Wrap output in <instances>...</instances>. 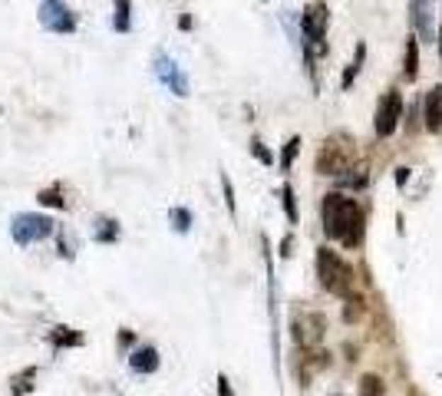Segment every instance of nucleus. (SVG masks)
I'll return each instance as SVG.
<instances>
[{"instance_id":"f257e3e1","label":"nucleus","mask_w":442,"mask_h":396,"mask_svg":"<svg viewBox=\"0 0 442 396\" xmlns=\"http://www.w3.org/2000/svg\"><path fill=\"white\" fill-rule=\"evenodd\" d=\"M320 218H324V234L340 242L344 248H360L363 242V212L353 198H346L340 192L324 195L320 205Z\"/></svg>"},{"instance_id":"f03ea898","label":"nucleus","mask_w":442,"mask_h":396,"mask_svg":"<svg viewBox=\"0 0 442 396\" xmlns=\"http://www.w3.org/2000/svg\"><path fill=\"white\" fill-rule=\"evenodd\" d=\"M317 278L320 288L334 298H353V268L330 248H317Z\"/></svg>"},{"instance_id":"7ed1b4c3","label":"nucleus","mask_w":442,"mask_h":396,"mask_svg":"<svg viewBox=\"0 0 442 396\" xmlns=\"http://www.w3.org/2000/svg\"><path fill=\"white\" fill-rule=\"evenodd\" d=\"M327 23H330V13H327V4H324V0L307 4L304 13H300V30H304V57H307V67L314 63V57L327 53Z\"/></svg>"},{"instance_id":"20e7f679","label":"nucleus","mask_w":442,"mask_h":396,"mask_svg":"<svg viewBox=\"0 0 442 396\" xmlns=\"http://www.w3.org/2000/svg\"><path fill=\"white\" fill-rule=\"evenodd\" d=\"M50 234H57V222L50 215H37V212H20L10 218V238L13 244L27 248L33 242H43Z\"/></svg>"},{"instance_id":"39448f33","label":"nucleus","mask_w":442,"mask_h":396,"mask_svg":"<svg viewBox=\"0 0 442 396\" xmlns=\"http://www.w3.org/2000/svg\"><path fill=\"white\" fill-rule=\"evenodd\" d=\"M400 116H403V93H400V89H386L383 99L376 103V116H373L376 139L393 135L396 126H400Z\"/></svg>"},{"instance_id":"423d86ee","label":"nucleus","mask_w":442,"mask_h":396,"mask_svg":"<svg viewBox=\"0 0 442 396\" xmlns=\"http://www.w3.org/2000/svg\"><path fill=\"white\" fill-rule=\"evenodd\" d=\"M40 27L50 30V33H73L76 13L63 0H40Z\"/></svg>"},{"instance_id":"0eeeda50","label":"nucleus","mask_w":442,"mask_h":396,"mask_svg":"<svg viewBox=\"0 0 442 396\" xmlns=\"http://www.w3.org/2000/svg\"><path fill=\"white\" fill-rule=\"evenodd\" d=\"M152 69H155V79L162 83V86H169V93H175V96H188V77L182 73V67L175 63L165 50H159L152 60Z\"/></svg>"},{"instance_id":"6e6552de","label":"nucleus","mask_w":442,"mask_h":396,"mask_svg":"<svg viewBox=\"0 0 442 396\" xmlns=\"http://www.w3.org/2000/svg\"><path fill=\"white\" fill-rule=\"evenodd\" d=\"M290 330H294V340H298L300 347H317L320 340H324V330H327V320H324V314H317V310H307V314H294V324H290Z\"/></svg>"},{"instance_id":"1a4fd4ad","label":"nucleus","mask_w":442,"mask_h":396,"mask_svg":"<svg viewBox=\"0 0 442 396\" xmlns=\"http://www.w3.org/2000/svg\"><path fill=\"white\" fill-rule=\"evenodd\" d=\"M346 169H350L346 145H340V139H327L317 152V172L320 175H344Z\"/></svg>"},{"instance_id":"9d476101","label":"nucleus","mask_w":442,"mask_h":396,"mask_svg":"<svg viewBox=\"0 0 442 396\" xmlns=\"http://www.w3.org/2000/svg\"><path fill=\"white\" fill-rule=\"evenodd\" d=\"M409 23H413V30L423 40H433L436 37V30H433V7H429V0H409Z\"/></svg>"},{"instance_id":"9b49d317","label":"nucleus","mask_w":442,"mask_h":396,"mask_svg":"<svg viewBox=\"0 0 442 396\" xmlns=\"http://www.w3.org/2000/svg\"><path fill=\"white\" fill-rule=\"evenodd\" d=\"M159 363H162V360H159V350H155L152 344H142V347H135L132 353H129V370H132V373H145V377H149V373L159 370Z\"/></svg>"},{"instance_id":"f8f14e48","label":"nucleus","mask_w":442,"mask_h":396,"mask_svg":"<svg viewBox=\"0 0 442 396\" xmlns=\"http://www.w3.org/2000/svg\"><path fill=\"white\" fill-rule=\"evenodd\" d=\"M47 340L53 350H76L86 344V337H83L76 327H67V324H57V327L47 334Z\"/></svg>"},{"instance_id":"ddd939ff","label":"nucleus","mask_w":442,"mask_h":396,"mask_svg":"<svg viewBox=\"0 0 442 396\" xmlns=\"http://www.w3.org/2000/svg\"><path fill=\"white\" fill-rule=\"evenodd\" d=\"M426 129L429 132H442V86H433L426 93Z\"/></svg>"},{"instance_id":"4468645a","label":"nucleus","mask_w":442,"mask_h":396,"mask_svg":"<svg viewBox=\"0 0 442 396\" xmlns=\"http://www.w3.org/2000/svg\"><path fill=\"white\" fill-rule=\"evenodd\" d=\"M123 238V228H119V222L115 218H96V228H93V242L96 244H115Z\"/></svg>"},{"instance_id":"2eb2a0df","label":"nucleus","mask_w":442,"mask_h":396,"mask_svg":"<svg viewBox=\"0 0 442 396\" xmlns=\"http://www.w3.org/2000/svg\"><path fill=\"white\" fill-rule=\"evenodd\" d=\"M37 390V367H27L10 377V396H30Z\"/></svg>"},{"instance_id":"dca6fc26","label":"nucleus","mask_w":442,"mask_h":396,"mask_svg":"<svg viewBox=\"0 0 442 396\" xmlns=\"http://www.w3.org/2000/svg\"><path fill=\"white\" fill-rule=\"evenodd\" d=\"M113 27L115 33L132 30V0H113Z\"/></svg>"},{"instance_id":"f3484780","label":"nucleus","mask_w":442,"mask_h":396,"mask_svg":"<svg viewBox=\"0 0 442 396\" xmlns=\"http://www.w3.org/2000/svg\"><path fill=\"white\" fill-rule=\"evenodd\" d=\"M403 77L416 79L419 77V40H406V60H403Z\"/></svg>"},{"instance_id":"a211bd4d","label":"nucleus","mask_w":442,"mask_h":396,"mask_svg":"<svg viewBox=\"0 0 442 396\" xmlns=\"http://www.w3.org/2000/svg\"><path fill=\"white\" fill-rule=\"evenodd\" d=\"M37 202L47 205V208H67V195H63V185H50V188H40Z\"/></svg>"},{"instance_id":"6ab92c4d","label":"nucleus","mask_w":442,"mask_h":396,"mask_svg":"<svg viewBox=\"0 0 442 396\" xmlns=\"http://www.w3.org/2000/svg\"><path fill=\"white\" fill-rule=\"evenodd\" d=\"M57 254L73 261L76 258V242H73V232L69 228H57Z\"/></svg>"},{"instance_id":"aec40b11","label":"nucleus","mask_w":442,"mask_h":396,"mask_svg":"<svg viewBox=\"0 0 442 396\" xmlns=\"http://www.w3.org/2000/svg\"><path fill=\"white\" fill-rule=\"evenodd\" d=\"M363 57H366V43H356V57H353V63L346 67L344 79H340V86H344V89H350V86H353L356 73H360V67H363Z\"/></svg>"},{"instance_id":"412c9836","label":"nucleus","mask_w":442,"mask_h":396,"mask_svg":"<svg viewBox=\"0 0 442 396\" xmlns=\"http://www.w3.org/2000/svg\"><path fill=\"white\" fill-rule=\"evenodd\" d=\"M169 222H172V228L178 234H185L188 228H192V212H188V208H182V205H175L172 212H169Z\"/></svg>"},{"instance_id":"4be33fe9","label":"nucleus","mask_w":442,"mask_h":396,"mask_svg":"<svg viewBox=\"0 0 442 396\" xmlns=\"http://www.w3.org/2000/svg\"><path fill=\"white\" fill-rule=\"evenodd\" d=\"M386 387L383 380L376 377V373H366V377H360V396H383Z\"/></svg>"},{"instance_id":"5701e85b","label":"nucleus","mask_w":442,"mask_h":396,"mask_svg":"<svg viewBox=\"0 0 442 396\" xmlns=\"http://www.w3.org/2000/svg\"><path fill=\"white\" fill-rule=\"evenodd\" d=\"M280 202H284L288 222H290V225H298V202H294V188H290V185H280Z\"/></svg>"},{"instance_id":"b1692460","label":"nucleus","mask_w":442,"mask_h":396,"mask_svg":"<svg viewBox=\"0 0 442 396\" xmlns=\"http://www.w3.org/2000/svg\"><path fill=\"white\" fill-rule=\"evenodd\" d=\"M298 149H300V135H290L288 145H284V155H280V169L288 172L290 165H294V159H298Z\"/></svg>"},{"instance_id":"393cba45","label":"nucleus","mask_w":442,"mask_h":396,"mask_svg":"<svg viewBox=\"0 0 442 396\" xmlns=\"http://www.w3.org/2000/svg\"><path fill=\"white\" fill-rule=\"evenodd\" d=\"M251 155H254L261 165H274V155H271V149L261 142V139H251Z\"/></svg>"},{"instance_id":"a878e982","label":"nucleus","mask_w":442,"mask_h":396,"mask_svg":"<svg viewBox=\"0 0 442 396\" xmlns=\"http://www.w3.org/2000/svg\"><path fill=\"white\" fill-rule=\"evenodd\" d=\"M221 188H225V205H228V212L234 215V188H231V179L221 172Z\"/></svg>"},{"instance_id":"bb28decb","label":"nucleus","mask_w":442,"mask_h":396,"mask_svg":"<svg viewBox=\"0 0 442 396\" xmlns=\"http://www.w3.org/2000/svg\"><path fill=\"white\" fill-rule=\"evenodd\" d=\"M132 344H135V334H132V330H129V327H123V330H119V347H132Z\"/></svg>"},{"instance_id":"cd10ccee","label":"nucleus","mask_w":442,"mask_h":396,"mask_svg":"<svg viewBox=\"0 0 442 396\" xmlns=\"http://www.w3.org/2000/svg\"><path fill=\"white\" fill-rule=\"evenodd\" d=\"M218 396H234V390H231V383H228V377H225V373L218 377Z\"/></svg>"},{"instance_id":"c85d7f7f","label":"nucleus","mask_w":442,"mask_h":396,"mask_svg":"<svg viewBox=\"0 0 442 396\" xmlns=\"http://www.w3.org/2000/svg\"><path fill=\"white\" fill-rule=\"evenodd\" d=\"M406 179H409V169H396V185H400V188L406 185Z\"/></svg>"},{"instance_id":"c756f323","label":"nucleus","mask_w":442,"mask_h":396,"mask_svg":"<svg viewBox=\"0 0 442 396\" xmlns=\"http://www.w3.org/2000/svg\"><path fill=\"white\" fill-rule=\"evenodd\" d=\"M178 30H192V17H188V13H182V17H178Z\"/></svg>"},{"instance_id":"7c9ffc66","label":"nucleus","mask_w":442,"mask_h":396,"mask_svg":"<svg viewBox=\"0 0 442 396\" xmlns=\"http://www.w3.org/2000/svg\"><path fill=\"white\" fill-rule=\"evenodd\" d=\"M290 244H294L290 238H284V242H280V258H288V254H290Z\"/></svg>"},{"instance_id":"2f4dec72","label":"nucleus","mask_w":442,"mask_h":396,"mask_svg":"<svg viewBox=\"0 0 442 396\" xmlns=\"http://www.w3.org/2000/svg\"><path fill=\"white\" fill-rule=\"evenodd\" d=\"M439 57H442V30H439Z\"/></svg>"},{"instance_id":"473e14b6","label":"nucleus","mask_w":442,"mask_h":396,"mask_svg":"<svg viewBox=\"0 0 442 396\" xmlns=\"http://www.w3.org/2000/svg\"><path fill=\"white\" fill-rule=\"evenodd\" d=\"M334 396H344V393H334Z\"/></svg>"}]
</instances>
